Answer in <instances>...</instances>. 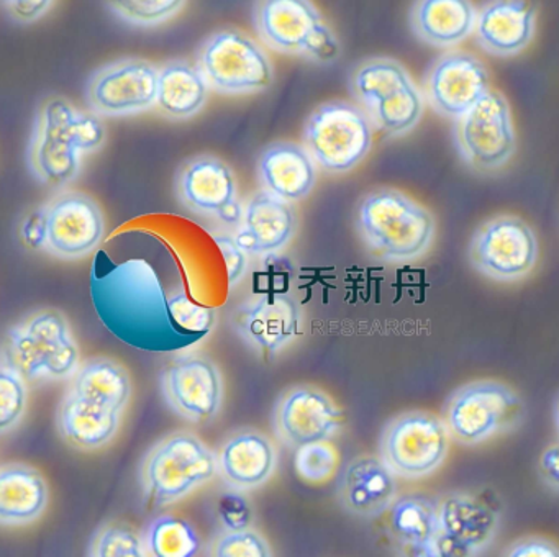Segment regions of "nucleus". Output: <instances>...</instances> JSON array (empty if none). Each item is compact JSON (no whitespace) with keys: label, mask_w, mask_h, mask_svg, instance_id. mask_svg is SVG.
I'll list each match as a JSON object with an SVG mask.
<instances>
[{"label":"nucleus","mask_w":559,"mask_h":557,"mask_svg":"<svg viewBox=\"0 0 559 557\" xmlns=\"http://www.w3.org/2000/svg\"><path fill=\"white\" fill-rule=\"evenodd\" d=\"M27 405V380L11 367L0 364V435H8L21 425Z\"/></svg>","instance_id":"obj_37"},{"label":"nucleus","mask_w":559,"mask_h":557,"mask_svg":"<svg viewBox=\"0 0 559 557\" xmlns=\"http://www.w3.org/2000/svg\"><path fill=\"white\" fill-rule=\"evenodd\" d=\"M253 26L261 43L281 55L333 64L342 42L312 0H257Z\"/></svg>","instance_id":"obj_6"},{"label":"nucleus","mask_w":559,"mask_h":557,"mask_svg":"<svg viewBox=\"0 0 559 557\" xmlns=\"http://www.w3.org/2000/svg\"><path fill=\"white\" fill-rule=\"evenodd\" d=\"M50 488L38 469L22 462L0 465V526H27L40 520Z\"/></svg>","instance_id":"obj_29"},{"label":"nucleus","mask_w":559,"mask_h":557,"mask_svg":"<svg viewBox=\"0 0 559 557\" xmlns=\"http://www.w3.org/2000/svg\"><path fill=\"white\" fill-rule=\"evenodd\" d=\"M397 557H447L435 536L417 544H395Z\"/></svg>","instance_id":"obj_45"},{"label":"nucleus","mask_w":559,"mask_h":557,"mask_svg":"<svg viewBox=\"0 0 559 557\" xmlns=\"http://www.w3.org/2000/svg\"><path fill=\"white\" fill-rule=\"evenodd\" d=\"M555 418H556V425H558V429H559V399H558V402H556V406H555Z\"/></svg>","instance_id":"obj_46"},{"label":"nucleus","mask_w":559,"mask_h":557,"mask_svg":"<svg viewBox=\"0 0 559 557\" xmlns=\"http://www.w3.org/2000/svg\"><path fill=\"white\" fill-rule=\"evenodd\" d=\"M205 557H274L270 541L254 530L218 531L205 547Z\"/></svg>","instance_id":"obj_36"},{"label":"nucleus","mask_w":559,"mask_h":557,"mask_svg":"<svg viewBox=\"0 0 559 557\" xmlns=\"http://www.w3.org/2000/svg\"><path fill=\"white\" fill-rule=\"evenodd\" d=\"M209 87L195 62L171 59L159 66L156 108L171 120L195 117L207 104Z\"/></svg>","instance_id":"obj_30"},{"label":"nucleus","mask_w":559,"mask_h":557,"mask_svg":"<svg viewBox=\"0 0 559 557\" xmlns=\"http://www.w3.org/2000/svg\"><path fill=\"white\" fill-rule=\"evenodd\" d=\"M21 239L32 251H44L47 241V222L44 205L25 215L21 225Z\"/></svg>","instance_id":"obj_43"},{"label":"nucleus","mask_w":559,"mask_h":557,"mask_svg":"<svg viewBox=\"0 0 559 557\" xmlns=\"http://www.w3.org/2000/svg\"><path fill=\"white\" fill-rule=\"evenodd\" d=\"M397 481L379 455H358L340 472L336 500L352 517L372 520L385 514L399 497Z\"/></svg>","instance_id":"obj_22"},{"label":"nucleus","mask_w":559,"mask_h":557,"mask_svg":"<svg viewBox=\"0 0 559 557\" xmlns=\"http://www.w3.org/2000/svg\"><path fill=\"white\" fill-rule=\"evenodd\" d=\"M142 536L148 557H198L202 550L194 524L178 514L153 518Z\"/></svg>","instance_id":"obj_33"},{"label":"nucleus","mask_w":559,"mask_h":557,"mask_svg":"<svg viewBox=\"0 0 559 557\" xmlns=\"http://www.w3.org/2000/svg\"><path fill=\"white\" fill-rule=\"evenodd\" d=\"M451 436L443 418L433 413H401L382 429L379 458L404 481L430 477L447 461Z\"/></svg>","instance_id":"obj_10"},{"label":"nucleus","mask_w":559,"mask_h":557,"mask_svg":"<svg viewBox=\"0 0 559 557\" xmlns=\"http://www.w3.org/2000/svg\"><path fill=\"white\" fill-rule=\"evenodd\" d=\"M385 530L395 544L431 540L438 530V498L427 494H404L385 511Z\"/></svg>","instance_id":"obj_32"},{"label":"nucleus","mask_w":559,"mask_h":557,"mask_svg":"<svg viewBox=\"0 0 559 557\" xmlns=\"http://www.w3.org/2000/svg\"><path fill=\"white\" fill-rule=\"evenodd\" d=\"M294 233L296 213L289 203L261 190L248 200L235 241L247 254H270L281 251Z\"/></svg>","instance_id":"obj_25"},{"label":"nucleus","mask_w":559,"mask_h":557,"mask_svg":"<svg viewBox=\"0 0 559 557\" xmlns=\"http://www.w3.org/2000/svg\"><path fill=\"white\" fill-rule=\"evenodd\" d=\"M264 190L284 202H297L316 186V161L300 144L280 141L270 144L258 161Z\"/></svg>","instance_id":"obj_26"},{"label":"nucleus","mask_w":559,"mask_h":557,"mask_svg":"<svg viewBox=\"0 0 559 557\" xmlns=\"http://www.w3.org/2000/svg\"><path fill=\"white\" fill-rule=\"evenodd\" d=\"M159 66L148 59L126 56L99 66L87 79L91 111L103 117H130L156 107Z\"/></svg>","instance_id":"obj_14"},{"label":"nucleus","mask_w":559,"mask_h":557,"mask_svg":"<svg viewBox=\"0 0 559 557\" xmlns=\"http://www.w3.org/2000/svg\"><path fill=\"white\" fill-rule=\"evenodd\" d=\"M179 200L199 215H211L238 226L243 209L237 199V180L230 167L215 156L202 154L182 166L176 182Z\"/></svg>","instance_id":"obj_20"},{"label":"nucleus","mask_w":559,"mask_h":557,"mask_svg":"<svg viewBox=\"0 0 559 557\" xmlns=\"http://www.w3.org/2000/svg\"><path fill=\"white\" fill-rule=\"evenodd\" d=\"M45 252L63 261H80L96 251L106 235L99 203L84 192L63 190L44 205Z\"/></svg>","instance_id":"obj_16"},{"label":"nucleus","mask_w":559,"mask_h":557,"mask_svg":"<svg viewBox=\"0 0 559 557\" xmlns=\"http://www.w3.org/2000/svg\"><path fill=\"white\" fill-rule=\"evenodd\" d=\"M67 392L123 413L132 396V382L122 364L110 357H91L71 377Z\"/></svg>","instance_id":"obj_31"},{"label":"nucleus","mask_w":559,"mask_h":557,"mask_svg":"<svg viewBox=\"0 0 559 557\" xmlns=\"http://www.w3.org/2000/svg\"><path fill=\"white\" fill-rule=\"evenodd\" d=\"M123 413L64 392L57 412L61 438L80 451L106 448L119 432Z\"/></svg>","instance_id":"obj_28"},{"label":"nucleus","mask_w":559,"mask_h":557,"mask_svg":"<svg viewBox=\"0 0 559 557\" xmlns=\"http://www.w3.org/2000/svg\"><path fill=\"white\" fill-rule=\"evenodd\" d=\"M215 518L221 530L240 531L253 528L254 508L243 491L225 487L215 498Z\"/></svg>","instance_id":"obj_39"},{"label":"nucleus","mask_w":559,"mask_h":557,"mask_svg":"<svg viewBox=\"0 0 559 557\" xmlns=\"http://www.w3.org/2000/svg\"><path fill=\"white\" fill-rule=\"evenodd\" d=\"M536 12L526 0H487L477 10V45L496 58L520 55L535 38Z\"/></svg>","instance_id":"obj_24"},{"label":"nucleus","mask_w":559,"mask_h":557,"mask_svg":"<svg viewBox=\"0 0 559 557\" xmlns=\"http://www.w3.org/2000/svg\"><path fill=\"white\" fill-rule=\"evenodd\" d=\"M91 297L107 330L129 346L168 353L201 341L176 323L158 275L140 259L114 262L99 252L91 272Z\"/></svg>","instance_id":"obj_1"},{"label":"nucleus","mask_w":559,"mask_h":557,"mask_svg":"<svg viewBox=\"0 0 559 557\" xmlns=\"http://www.w3.org/2000/svg\"><path fill=\"white\" fill-rule=\"evenodd\" d=\"M525 418L522 396L503 382L474 380L448 396L443 422L453 441L477 446L515 431Z\"/></svg>","instance_id":"obj_8"},{"label":"nucleus","mask_w":559,"mask_h":557,"mask_svg":"<svg viewBox=\"0 0 559 557\" xmlns=\"http://www.w3.org/2000/svg\"><path fill=\"white\" fill-rule=\"evenodd\" d=\"M476 16L471 0H415L408 20L412 32L425 45L454 49L473 35Z\"/></svg>","instance_id":"obj_27"},{"label":"nucleus","mask_w":559,"mask_h":557,"mask_svg":"<svg viewBox=\"0 0 559 557\" xmlns=\"http://www.w3.org/2000/svg\"><path fill=\"white\" fill-rule=\"evenodd\" d=\"M538 258V238L532 226L520 216H493L484 222L471 238V264L492 281H522L536 268Z\"/></svg>","instance_id":"obj_13"},{"label":"nucleus","mask_w":559,"mask_h":557,"mask_svg":"<svg viewBox=\"0 0 559 557\" xmlns=\"http://www.w3.org/2000/svg\"><path fill=\"white\" fill-rule=\"evenodd\" d=\"M454 144L474 173L496 174L512 161L516 134L509 102L500 92L489 94L454 120Z\"/></svg>","instance_id":"obj_12"},{"label":"nucleus","mask_w":559,"mask_h":557,"mask_svg":"<svg viewBox=\"0 0 559 557\" xmlns=\"http://www.w3.org/2000/svg\"><path fill=\"white\" fill-rule=\"evenodd\" d=\"M502 510L487 495L454 490L438 498L435 540L447 557H480L499 536Z\"/></svg>","instance_id":"obj_15"},{"label":"nucleus","mask_w":559,"mask_h":557,"mask_svg":"<svg viewBox=\"0 0 559 557\" xmlns=\"http://www.w3.org/2000/svg\"><path fill=\"white\" fill-rule=\"evenodd\" d=\"M304 144L323 169L343 174L358 166L372 146V121L359 105L326 102L307 118Z\"/></svg>","instance_id":"obj_11"},{"label":"nucleus","mask_w":559,"mask_h":557,"mask_svg":"<svg viewBox=\"0 0 559 557\" xmlns=\"http://www.w3.org/2000/svg\"><path fill=\"white\" fill-rule=\"evenodd\" d=\"M57 0H0V7L12 20L22 25H32L44 19Z\"/></svg>","instance_id":"obj_40"},{"label":"nucleus","mask_w":559,"mask_h":557,"mask_svg":"<svg viewBox=\"0 0 559 557\" xmlns=\"http://www.w3.org/2000/svg\"><path fill=\"white\" fill-rule=\"evenodd\" d=\"M90 557H148L143 536L126 521H107L94 533Z\"/></svg>","instance_id":"obj_35"},{"label":"nucleus","mask_w":559,"mask_h":557,"mask_svg":"<svg viewBox=\"0 0 559 557\" xmlns=\"http://www.w3.org/2000/svg\"><path fill=\"white\" fill-rule=\"evenodd\" d=\"M0 364L32 383L70 382L81 351L68 318L55 308L25 315L0 343Z\"/></svg>","instance_id":"obj_3"},{"label":"nucleus","mask_w":559,"mask_h":557,"mask_svg":"<svg viewBox=\"0 0 559 557\" xmlns=\"http://www.w3.org/2000/svg\"><path fill=\"white\" fill-rule=\"evenodd\" d=\"M120 22L136 28H156L179 15L189 0H104Z\"/></svg>","instance_id":"obj_34"},{"label":"nucleus","mask_w":559,"mask_h":557,"mask_svg":"<svg viewBox=\"0 0 559 557\" xmlns=\"http://www.w3.org/2000/svg\"><path fill=\"white\" fill-rule=\"evenodd\" d=\"M338 452L330 441L302 446L294 455L297 474L310 484L330 481L338 469Z\"/></svg>","instance_id":"obj_38"},{"label":"nucleus","mask_w":559,"mask_h":557,"mask_svg":"<svg viewBox=\"0 0 559 557\" xmlns=\"http://www.w3.org/2000/svg\"><path fill=\"white\" fill-rule=\"evenodd\" d=\"M218 477L217 452L191 431H176L152 446L140 462L146 507L168 508Z\"/></svg>","instance_id":"obj_4"},{"label":"nucleus","mask_w":559,"mask_h":557,"mask_svg":"<svg viewBox=\"0 0 559 557\" xmlns=\"http://www.w3.org/2000/svg\"><path fill=\"white\" fill-rule=\"evenodd\" d=\"M218 477L231 490L250 491L266 485L280 464L276 445L257 429L231 432L217 451Z\"/></svg>","instance_id":"obj_23"},{"label":"nucleus","mask_w":559,"mask_h":557,"mask_svg":"<svg viewBox=\"0 0 559 557\" xmlns=\"http://www.w3.org/2000/svg\"><path fill=\"white\" fill-rule=\"evenodd\" d=\"M162 390L176 415L207 425L221 412L224 387L217 366L207 357L181 356L163 369Z\"/></svg>","instance_id":"obj_18"},{"label":"nucleus","mask_w":559,"mask_h":557,"mask_svg":"<svg viewBox=\"0 0 559 557\" xmlns=\"http://www.w3.org/2000/svg\"><path fill=\"white\" fill-rule=\"evenodd\" d=\"M502 557H559V546L545 536H523L509 544Z\"/></svg>","instance_id":"obj_41"},{"label":"nucleus","mask_w":559,"mask_h":557,"mask_svg":"<svg viewBox=\"0 0 559 557\" xmlns=\"http://www.w3.org/2000/svg\"><path fill=\"white\" fill-rule=\"evenodd\" d=\"M358 228L382 261L421 258L435 238V218L420 203L395 189H379L362 199Z\"/></svg>","instance_id":"obj_5"},{"label":"nucleus","mask_w":559,"mask_h":557,"mask_svg":"<svg viewBox=\"0 0 559 557\" xmlns=\"http://www.w3.org/2000/svg\"><path fill=\"white\" fill-rule=\"evenodd\" d=\"M106 125L99 115L76 107L61 95L45 98L35 115L27 164L32 176L60 189L80 176L84 154L106 143Z\"/></svg>","instance_id":"obj_2"},{"label":"nucleus","mask_w":559,"mask_h":557,"mask_svg":"<svg viewBox=\"0 0 559 557\" xmlns=\"http://www.w3.org/2000/svg\"><path fill=\"white\" fill-rule=\"evenodd\" d=\"M215 242L221 248L225 264H227L228 284L234 287L247 272V252L230 236L217 235L215 236Z\"/></svg>","instance_id":"obj_42"},{"label":"nucleus","mask_w":559,"mask_h":557,"mask_svg":"<svg viewBox=\"0 0 559 557\" xmlns=\"http://www.w3.org/2000/svg\"><path fill=\"white\" fill-rule=\"evenodd\" d=\"M342 425L343 415L336 403L313 387L287 390L273 413L277 439L294 451L313 442L330 441Z\"/></svg>","instance_id":"obj_19"},{"label":"nucleus","mask_w":559,"mask_h":557,"mask_svg":"<svg viewBox=\"0 0 559 557\" xmlns=\"http://www.w3.org/2000/svg\"><path fill=\"white\" fill-rule=\"evenodd\" d=\"M539 477L552 490L559 491V441L548 446L539 455Z\"/></svg>","instance_id":"obj_44"},{"label":"nucleus","mask_w":559,"mask_h":557,"mask_svg":"<svg viewBox=\"0 0 559 557\" xmlns=\"http://www.w3.org/2000/svg\"><path fill=\"white\" fill-rule=\"evenodd\" d=\"M300 317L299 304L290 295L271 292L238 305L231 327L248 346L267 357L299 334Z\"/></svg>","instance_id":"obj_21"},{"label":"nucleus","mask_w":559,"mask_h":557,"mask_svg":"<svg viewBox=\"0 0 559 557\" xmlns=\"http://www.w3.org/2000/svg\"><path fill=\"white\" fill-rule=\"evenodd\" d=\"M195 64L211 91L222 95L257 94L274 81L266 49L240 29L211 33L195 51Z\"/></svg>","instance_id":"obj_9"},{"label":"nucleus","mask_w":559,"mask_h":557,"mask_svg":"<svg viewBox=\"0 0 559 557\" xmlns=\"http://www.w3.org/2000/svg\"><path fill=\"white\" fill-rule=\"evenodd\" d=\"M490 91L489 72L477 56L448 49L438 56L424 79V97L441 117L457 118L479 104Z\"/></svg>","instance_id":"obj_17"},{"label":"nucleus","mask_w":559,"mask_h":557,"mask_svg":"<svg viewBox=\"0 0 559 557\" xmlns=\"http://www.w3.org/2000/svg\"><path fill=\"white\" fill-rule=\"evenodd\" d=\"M349 87L372 127L388 137L411 133L424 117V91L415 84L407 68L395 59L378 56L359 62Z\"/></svg>","instance_id":"obj_7"}]
</instances>
